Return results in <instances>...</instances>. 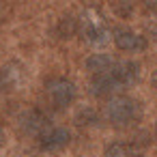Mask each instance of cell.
Listing matches in <instances>:
<instances>
[{
  "label": "cell",
  "instance_id": "cell-1",
  "mask_svg": "<svg viewBox=\"0 0 157 157\" xmlns=\"http://www.w3.org/2000/svg\"><path fill=\"white\" fill-rule=\"evenodd\" d=\"M103 118L112 127H131L142 121V105L127 95H118L105 103Z\"/></svg>",
  "mask_w": 157,
  "mask_h": 157
},
{
  "label": "cell",
  "instance_id": "cell-2",
  "mask_svg": "<svg viewBox=\"0 0 157 157\" xmlns=\"http://www.w3.org/2000/svg\"><path fill=\"white\" fill-rule=\"evenodd\" d=\"M78 37L88 45H103L110 39V28L97 11H86L78 20Z\"/></svg>",
  "mask_w": 157,
  "mask_h": 157
},
{
  "label": "cell",
  "instance_id": "cell-3",
  "mask_svg": "<svg viewBox=\"0 0 157 157\" xmlns=\"http://www.w3.org/2000/svg\"><path fill=\"white\" fill-rule=\"evenodd\" d=\"M45 93H48V99L54 108H69L75 97H78V88L71 80L67 78H52L48 84H45Z\"/></svg>",
  "mask_w": 157,
  "mask_h": 157
},
{
  "label": "cell",
  "instance_id": "cell-4",
  "mask_svg": "<svg viewBox=\"0 0 157 157\" xmlns=\"http://www.w3.org/2000/svg\"><path fill=\"white\" fill-rule=\"evenodd\" d=\"M20 125H22V129H24L26 133L39 138L48 127H52V121H50V116H48L43 110L33 108V110H26V112L20 116Z\"/></svg>",
  "mask_w": 157,
  "mask_h": 157
},
{
  "label": "cell",
  "instance_id": "cell-5",
  "mask_svg": "<svg viewBox=\"0 0 157 157\" xmlns=\"http://www.w3.org/2000/svg\"><path fill=\"white\" fill-rule=\"evenodd\" d=\"M112 39L121 52H142L146 48V39L129 28H116L112 33Z\"/></svg>",
  "mask_w": 157,
  "mask_h": 157
},
{
  "label": "cell",
  "instance_id": "cell-6",
  "mask_svg": "<svg viewBox=\"0 0 157 157\" xmlns=\"http://www.w3.org/2000/svg\"><path fill=\"white\" fill-rule=\"evenodd\" d=\"M39 146L43 151H56L71 142V131L67 127H48L39 138Z\"/></svg>",
  "mask_w": 157,
  "mask_h": 157
},
{
  "label": "cell",
  "instance_id": "cell-7",
  "mask_svg": "<svg viewBox=\"0 0 157 157\" xmlns=\"http://www.w3.org/2000/svg\"><path fill=\"white\" fill-rule=\"evenodd\" d=\"M88 90H90V95H95V97H108V95H112L114 90H118V82H116V78H114L112 71L93 73L90 80H88Z\"/></svg>",
  "mask_w": 157,
  "mask_h": 157
},
{
  "label": "cell",
  "instance_id": "cell-8",
  "mask_svg": "<svg viewBox=\"0 0 157 157\" xmlns=\"http://www.w3.org/2000/svg\"><path fill=\"white\" fill-rule=\"evenodd\" d=\"M112 73L118 82V88H127L140 80V65L133 60H121L112 67Z\"/></svg>",
  "mask_w": 157,
  "mask_h": 157
},
{
  "label": "cell",
  "instance_id": "cell-9",
  "mask_svg": "<svg viewBox=\"0 0 157 157\" xmlns=\"http://www.w3.org/2000/svg\"><path fill=\"white\" fill-rule=\"evenodd\" d=\"M116 65V60L110 56V54H93L88 60H86V69L93 73H105V71H112V67Z\"/></svg>",
  "mask_w": 157,
  "mask_h": 157
},
{
  "label": "cell",
  "instance_id": "cell-10",
  "mask_svg": "<svg viewBox=\"0 0 157 157\" xmlns=\"http://www.w3.org/2000/svg\"><path fill=\"white\" fill-rule=\"evenodd\" d=\"M20 84V65L17 63H9L2 69V90L9 93Z\"/></svg>",
  "mask_w": 157,
  "mask_h": 157
},
{
  "label": "cell",
  "instance_id": "cell-11",
  "mask_svg": "<svg viewBox=\"0 0 157 157\" xmlns=\"http://www.w3.org/2000/svg\"><path fill=\"white\" fill-rule=\"evenodd\" d=\"M105 155H110V157H114V155H140L142 151L136 146V144H131V142H125V140H118V142H112L110 146H105V151H103Z\"/></svg>",
  "mask_w": 157,
  "mask_h": 157
},
{
  "label": "cell",
  "instance_id": "cell-12",
  "mask_svg": "<svg viewBox=\"0 0 157 157\" xmlns=\"http://www.w3.org/2000/svg\"><path fill=\"white\" fill-rule=\"evenodd\" d=\"M99 121H101V114H99L95 108H82V110L75 114V123H78L80 127H95Z\"/></svg>",
  "mask_w": 157,
  "mask_h": 157
},
{
  "label": "cell",
  "instance_id": "cell-13",
  "mask_svg": "<svg viewBox=\"0 0 157 157\" xmlns=\"http://www.w3.org/2000/svg\"><path fill=\"white\" fill-rule=\"evenodd\" d=\"M112 7H114L116 15L127 17V15H131V11H133V0H114Z\"/></svg>",
  "mask_w": 157,
  "mask_h": 157
},
{
  "label": "cell",
  "instance_id": "cell-14",
  "mask_svg": "<svg viewBox=\"0 0 157 157\" xmlns=\"http://www.w3.org/2000/svg\"><path fill=\"white\" fill-rule=\"evenodd\" d=\"M148 33H151V35H155V37H157V15H155V17H151V20H148Z\"/></svg>",
  "mask_w": 157,
  "mask_h": 157
},
{
  "label": "cell",
  "instance_id": "cell-15",
  "mask_svg": "<svg viewBox=\"0 0 157 157\" xmlns=\"http://www.w3.org/2000/svg\"><path fill=\"white\" fill-rule=\"evenodd\" d=\"M142 5H144L148 11H155V9H157V0H142Z\"/></svg>",
  "mask_w": 157,
  "mask_h": 157
},
{
  "label": "cell",
  "instance_id": "cell-16",
  "mask_svg": "<svg viewBox=\"0 0 157 157\" xmlns=\"http://www.w3.org/2000/svg\"><path fill=\"white\" fill-rule=\"evenodd\" d=\"M151 84H153V86H155V88H157V71H155V73H153V78H151Z\"/></svg>",
  "mask_w": 157,
  "mask_h": 157
}]
</instances>
